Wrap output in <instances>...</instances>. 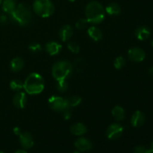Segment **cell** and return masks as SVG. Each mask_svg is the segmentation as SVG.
Returning <instances> with one entry per match:
<instances>
[{
	"instance_id": "1",
	"label": "cell",
	"mask_w": 153,
	"mask_h": 153,
	"mask_svg": "<svg viewBox=\"0 0 153 153\" xmlns=\"http://www.w3.org/2000/svg\"><path fill=\"white\" fill-rule=\"evenodd\" d=\"M45 82L43 76L37 73H31L27 76L23 82V89L29 95H37L43 92Z\"/></svg>"
},
{
	"instance_id": "2",
	"label": "cell",
	"mask_w": 153,
	"mask_h": 153,
	"mask_svg": "<svg viewBox=\"0 0 153 153\" xmlns=\"http://www.w3.org/2000/svg\"><path fill=\"white\" fill-rule=\"evenodd\" d=\"M85 16L89 23L98 25L104 20L105 10L102 4L97 1H92L85 7Z\"/></svg>"
},
{
	"instance_id": "3",
	"label": "cell",
	"mask_w": 153,
	"mask_h": 153,
	"mask_svg": "<svg viewBox=\"0 0 153 153\" xmlns=\"http://www.w3.org/2000/svg\"><path fill=\"white\" fill-rule=\"evenodd\" d=\"M10 15V18L13 22H16L21 26H27L31 22L32 13L28 5L20 3L16 6V9Z\"/></svg>"
},
{
	"instance_id": "4",
	"label": "cell",
	"mask_w": 153,
	"mask_h": 153,
	"mask_svg": "<svg viewBox=\"0 0 153 153\" xmlns=\"http://www.w3.org/2000/svg\"><path fill=\"white\" fill-rule=\"evenodd\" d=\"M73 71V64L68 61H57L52 66V74L54 79L58 82L67 80L72 75Z\"/></svg>"
},
{
	"instance_id": "5",
	"label": "cell",
	"mask_w": 153,
	"mask_h": 153,
	"mask_svg": "<svg viewBox=\"0 0 153 153\" xmlns=\"http://www.w3.org/2000/svg\"><path fill=\"white\" fill-rule=\"evenodd\" d=\"M33 10L37 16L43 18L49 17L55 11V6L51 0H34Z\"/></svg>"
},
{
	"instance_id": "6",
	"label": "cell",
	"mask_w": 153,
	"mask_h": 153,
	"mask_svg": "<svg viewBox=\"0 0 153 153\" xmlns=\"http://www.w3.org/2000/svg\"><path fill=\"white\" fill-rule=\"evenodd\" d=\"M48 104L51 109L57 112H64L70 108L68 100L58 96H52L49 97Z\"/></svg>"
},
{
	"instance_id": "7",
	"label": "cell",
	"mask_w": 153,
	"mask_h": 153,
	"mask_svg": "<svg viewBox=\"0 0 153 153\" xmlns=\"http://www.w3.org/2000/svg\"><path fill=\"white\" fill-rule=\"evenodd\" d=\"M123 131L124 128L121 124L113 123L108 127L106 130V136L109 140H117L122 136Z\"/></svg>"
},
{
	"instance_id": "8",
	"label": "cell",
	"mask_w": 153,
	"mask_h": 153,
	"mask_svg": "<svg viewBox=\"0 0 153 153\" xmlns=\"http://www.w3.org/2000/svg\"><path fill=\"white\" fill-rule=\"evenodd\" d=\"M128 58L134 62H141L146 58V54L140 48L133 47L128 51Z\"/></svg>"
},
{
	"instance_id": "9",
	"label": "cell",
	"mask_w": 153,
	"mask_h": 153,
	"mask_svg": "<svg viewBox=\"0 0 153 153\" xmlns=\"http://www.w3.org/2000/svg\"><path fill=\"white\" fill-rule=\"evenodd\" d=\"M28 101V97L25 92H19L16 93L13 98V103L14 106L17 108L22 109L25 107Z\"/></svg>"
},
{
	"instance_id": "10",
	"label": "cell",
	"mask_w": 153,
	"mask_h": 153,
	"mask_svg": "<svg viewBox=\"0 0 153 153\" xmlns=\"http://www.w3.org/2000/svg\"><path fill=\"white\" fill-rule=\"evenodd\" d=\"M19 142H20L21 146L25 149H31L34 144L32 135L27 131L21 133L19 135Z\"/></svg>"
},
{
	"instance_id": "11",
	"label": "cell",
	"mask_w": 153,
	"mask_h": 153,
	"mask_svg": "<svg viewBox=\"0 0 153 153\" xmlns=\"http://www.w3.org/2000/svg\"><path fill=\"white\" fill-rule=\"evenodd\" d=\"M75 146L79 151L85 152L92 149L93 143L88 138L85 137H79L75 141Z\"/></svg>"
},
{
	"instance_id": "12",
	"label": "cell",
	"mask_w": 153,
	"mask_h": 153,
	"mask_svg": "<svg viewBox=\"0 0 153 153\" xmlns=\"http://www.w3.org/2000/svg\"><path fill=\"white\" fill-rule=\"evenodd\" d=\"M145 120H146V117L144 114L140 111H136L131 118V124L132 126L138 128L143 125Z\"/></svg>"
},
{
	"instance_id": "13",
	"label": "cell",
	"mask_w": 153,
	"mask_h": 153,
	"mask_svg": "<svg viewBox=\"0 0 153 153\" xmlns=\"http://www.w3.org/2000/svg\"><path fill=\"white\" fill-rule=\"evenodd\" d=\"M46 50L49 55L55 56L58 55L62 50V45L55 41L48 42L46 44Z\"/></svg>"
},
{
	"instance_id": "14",
	"label": "cell",
	"mask_w": 153,
	"mask_h": 153,
	"mask_svg": "<svg viewBox=\"0 0 153 153\" xmlns=\"http://www.w3.org/2000/svg\"><path fill=\"white\" fill-rule=\"evenodd\" d=\"M73 34V29L71 25H65L60 28L58 35L62 41H67L72 37Z\"/></svg>"
},
{
	"instance_id": "15",
	"label": "cell",
	"mask_w": 153,
	"mask_h": 153,
	"mask_svg": "<svg viewBox=\"0 0 153 153\" xmlns=\"http://www.w3.org/2000/svg\"><path fill=\"white\" fill-rule=\"evenodd\" d=\"M88 34L90 38L94 41H100L102 39V32L98 27L92 25L88 29Z\"/></svg>"
},
{
	"instance_id": "16",
	"label": "cell",
	"mask_w": 153,
	"mask_h": 153,
	"mask_svg": "<svg viewBox=\"0 0 153 153\" xmlns=\"http://www.w3.org/2000/svg\"><path fill=\"white\" fill-rule=\"evenodd\" d=\"M87 131V127L82 123H77L73 124L70 128V131L73 134L76 136H82L86 134Z\"/></svg>"
},
{
	"instance_id": "17",
	"label": "cell",
	"mask_w": 153,
	"mask_h": 153,
	"mask_svg": "<svg viewBox=\"0 0 153 153\" xmlns=\"http://www.w3.org/2000/svg\"><path fill=\"white\" fill-rule=\"evenodd\" d=\"M151 31L148 27L140 26L135 30V37L139 40H145L150 36Z\"/></svg>"
},
{
	"instance_id": "18",
	"label": "cell",
	"mask_w": 153,
	"mask_h": 153,
	"mask_svg": "<svg viewBox=\"0 0 153 153\" xmlns=\"http://www.w3.org/2000/svg\"><path fill=\"white\" fill-rule=\"evenodd\" d=\"M24 66H25V62L22 58H19V57H16V58H13L10 61V69L14 73H17L22 70L23 69Z\"/></svg>"
},
{
	"instance_id": "19",
	"label": "cell",
	"mask_w": 153,
	"mask_h": 153,
	"mask_svg": "<svg viewBox=\"0 0 153 153\" xmlns=\"http://www.w3.org/2000/svg\"><path fill=\"white\" fill-rule=\"evenodd\" d=\"M16 0H2L1 7L4 13L10 14L16 7Z\"/></svg>"
},
{
	"instance_id": "20",
	"label": "cell",
	"mask_w": 153,
	"mask_h": 153,
	"mask_svg": "<svg viewBox=\"0 0 153 153\" xmlns=\"http://www.w3.org/2000/svg\"><path fill=\"white\" fill-rule=\"evenodd\" d=\"M105 10L108 14L111 15V16H116V15H119L121 13V7L117 3L111 2L109 3L106 6Z\"/></svg>"
},
{
	"instance_id": "21",
	"label": "cell",
	"mask_w": 153,
	"mask_h": 153,
	"mask_svg": "<svg viewBox=\"0 0 153 153\" xmlns=\"http://www.w3.org/2000/svg\"><path fill=\"white\" fill-rule=\"evenodd\" d=\"M112 116L117 121H122L125 118L126 113L123 108L120 105H116L113 108L111 111Z\"/></svg>"
},
{
	"instance_id": "22",
	"label": "cell",
	"mask_w": 153,
	"mask_h": 153,
	"mask_svg": "<svg viewBox=\"0 0 153 153\" xmlns=\"http://www.w3.org/2000/svg\"><path fill=\"white\" fill-rule=\"evenodd\" d=\"M10 88L13 91L19 92L23 88V82L19 79H13V80L10 81Z\"/></svg>"
},
{
	"instance_id": "23",
	"label": "cell",
	"mask_w": 153,
	"mask_h": 153,
	"mask_svg": "<svg viewBox=\"0 0 153 153\" xmlns=\"http://www.w3.org/2000/svg\"><path fill=\"white\" fill-rule=\"evenodd\" d=\"M70 105V108H75L79 106L82 103V99L79 96H72L70 99H67Z\"/></svg>"
},
{
	"instance_id": "24",
	"label": "cell",
	"mask_w": 153,
	"mask_h": 153,
	"mask_svg": "<svg viewBox=\"0 0 153 153\" xmlns=\"http://www.w3.org/2000/svg\"><path fill=\"white\" fill-rule=\"evenodd\" d=\"M74 66L78 72H82L86 67V62L82 58H79L75 61Z\"/></svg>"
},
{
	"instance_id": "25",
	"label": "cell",
	"mask_w": 153,
	"mask_h": 153,
	"mask_svg": "<svg viewBox=\"0 0 153 153\" xmlns=\"http://www.w3.org/2000/svg\"><path fill=\"white\" fill-rule=\"evenodd\" d=\"M69 85L66 80L58 81L56 84V88L59 92L64 93L68 90Z\"/></svg>"
},
{
	"instance_id": "26",
	"label": "cell",
	"mask_w": 153,
	"mask_h": 153,
	"mask_svg": "<svg viewBox=\"0 0 153 153\" xmlns=\"http://www.w3.org/2000/svg\"><path fill=\"white\" fill-rule=\"evenodd\" d=\"M126 61L124 59L123 57L118 56L115 58L114 61V66L115 69L117 70H120L123 67L125 66Z\"/></svg>"
},
{
	"instance_id": "27",
	"label": "cell",
	"mask_w": 153,
	"mask_h": 153,
	"mask_svg": "<svg viewBox=\"0 0 153 153\" xmlns=\"http://www.w3.org/2000/svg\"><path fill=\"white\" fill-rule=\"evenodd\" d=\"M67 48L70 52H72L74 54H78L80 52V46L78 43H75V42H70L67 44Z\"/></svg>"
},
{
	"instance_id": "28",
	"label": "cell",
	"mask_w": 153,
	"mask_h": 153,
	"mask_svg": "<svg viewBox=\"0 0 153 153\" xmlns=\"http://www.w3.org/2000/svg\"><path fill=\"white\" fill-rule=\"evenodd\" d=\"M89 22H88L87 19H80L76 22V28L78 30H83L85 28H87L88 26V24Z\"/></svg>"
},
{
	"instance_id": "29",
	"label": "cell",
	"mask_w": 153,
	"mask_h": 153,
	"mask_svg": "<svg viewBox=\"0 0 153 153\" xmlns=\"http://www.w3.org/2000/svg\"><path fill=\"white\" fill-rule=\"evenodd\" d=\"M28 49L31 51V52H34V53H36V52H40L42 49L41 45L38 43H32L31 44H30L28 46Z\"/></svg>"
},
{
	"instance_id": "30",
	"label": "cell",
	"mask_w": 153,
	"mask_h": 153,
	"mask_svg": "<svg viewBox=\"0 0 153 153\" xmlns=\"http://www.w3.org/2000/svg\"><path fill=\"white\" fill-rule=\"evenodd\" d=\"M134 153H149V149H146L145 146H137L134 148Z\"/></svg>"
},
{
	"instance_id": "31",
	"label": "cell",
	"mask_w": 153,
	"mask_h": 153,
	"mask_svg": "<svg viewBox=\"0 0 153 153\" xmlns=\"http://www.w3.org/2000/svg\"><path fill=\"white\" fill-rule=\"evenodd\" d=\"M63 117L65 120H70L72 118V113L68 110H66L63 112Z\"/></svg>"
},
{
	"instance_id": "32",
	"label": "cell",
	"mask_w": 153,
	"mask_h": 153,
	"mask_svg": "<svg viewBox=\"0 0 153 153\" xmlns=\"http://www.w3.org/2000/svg\"><path fill=\"white\" fill-rule=\"evenodd\" d=\"M7 21H8V18H7V16L6 15L1 14L0 16V23L6 24L7 22Z\"/></svg>"
},
{
	"instance_id": "33",
	"label": "cell",
	"mask_w": 153,
	"mask_h": 153,
	"mask_svg": "<svg viewBox=\"0 0 153 153\" xmlns=\"http://www.w3.org/2000/svg\"><path fill=\"white\" fill-rule=\"evenodd\" d=\"M13 133H14L15 135H17V136L20 135V134L22 133V130H21V128H19V127H17V126L13 128Z\"/></svg>"
},
{
	"instance_id": "34",
	"label": "cell",
	"mask_w": 153,
	"mask_h": 153,
	"mask_svg": "<svg viewBox=\"0 0 153 153\" xmlns=\"http://www.w3.org/2000/svg\"><path fill=\"white\" fill-rule=\"evenodd\" d=\"M14 153H27V152L25 150H22V149H19V150L16 151Z\"/></svg>"
},
{
	"instance_id": "35",
	"label": "cell",
	"mask_w": 153,
	"mask_h": 153,
	"mask_svg": "<svg viewBox=\"0 0 153 153\" xmlns=\"http://www.w3.org/2000/svg\"><path fill=\"white\" fill-rule=\"evenodd\" d=\"M149 153H153V141H152V144H151L150 149H149Z\"/></svg>"
},
{
	"instance_id": "36",
	"label": "cell",
	"mask_w": 153,
	"mask_h": 153,
	"mask_svg": "<svg viewBox=\"0 0 153 153\" xmlns=\"http://www.w3.org/2000/svg\"><path fill=\"white\" fill-rule=\"evenodd\" d=\"M149 73L151 75V76H153V67H151L149 70Z\"/></svg>"
},
{
	"instance_id": "37",
	"label": "cell",
	"mask_w": 153,
	"mask_h": 153,
	"mask_svg": "<svg viewBox=\"0 0 153 153\" xmlns=\"http://www.w3.org/2000/svg\"><path fill=\"white\" fill-rule=\"evenodd\" d=\"M69 1H71V2H73V1H76V0H68Z\"/></svg>"
},
{
	"instance_id": "38",
	"label": "cell",
	"mask_w": 153,
	"mask_h": 153,
	"mask_svg": "<svg viewBox=\"0 0 153 153\" xmlns=\"http://www.w3.org/2000/svg\"><path fill=\"white\" fill-rule=\"evenodd\" d=\"M73 153H80V152H79V151H75V152H73Z\"/></svg>"
},
{
	"instance_id": "39",
	"label": "cell",
	"mask_w": 153,
	"mask_h": 153,
	"mask_svg": "<svg viewBox=\"0 0 153 153\" xmlns=\"http://www.w3.org/2000/svg\"><path fill=\"white\" fill-rule=\"evenodd\" d=\"M1 3H2V0H0V5L1 4Z\"/></svg>"
},
{
	"instance_id": "40",
	"label": "cell",
	"mask_w": 153,
	"mask_h": 153,
	"mask_svg": "<svg viewBox=\"0 0 153 153\" xmlns=\"http://www.w3.org/2000/svg\"><path fill=\"white\" fill-rule=\"evenodd\" d=\"M152 43V46H153V40H152V43Z\"/></svg>"
},
{
	"instance_id": "41",
	"label": "cell",
	"mask_w": 153,
	"mask_h": 153,
	"mask_svg": "<svg viewBox=\"0 0 153 153\" xmlns=\"http://www.w3.org/2000/svg\"><path fill=\"white\" fill-rule=\"evenodd\" d=\"M0 153H4V152H0Z\"/></svg>"
}]
</instances>
